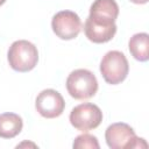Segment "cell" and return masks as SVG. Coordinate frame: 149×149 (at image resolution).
Wrapping results in <instances>:
<instances>
[{"label":"cell","mask_w":149,"mask_h":149,"mask_svg":"<svg viewBox=\"0 0 149 149\" xmlns=\"http://www.w3.org/2000/svg\"><path fill=\"white\" fill-rule=\"evenodd\" d=\"M5 1H6V0H0V6H1V5H3V3H5Z\"/></svg>","instance_id":"5bb4252c"},{"label":"cell","mask_w":149,"mask_h":149,"mask_svg":"<svg viewBox=\"0 0 149 149\" xmlns=\"http://www.w3.org/2000/svg\"><path fill=\"white\" fill-rule=\"evenodd\" d=\"M7 57L13 70L19 72H28L36 66L38 62V51L31 42L19 40L12 43L8 49Z\"/></svg>","instance_id":"6da1fadb"},{"label":"cell","mask_w":149,"mask_h":149,"mask_svg":"<svg viewBox=\"0 0 149 149\" xmlns=\"http://www.w3.org/2000/svg\"><path fill=\"white\" fill-rule=\"evenodd\" d=\"M23 122L21 116L15 113L0 114V137L13 139L22 130Z\"/></svg>","instance_id":"30bf717a"},{"label":"cell","mask_w":149,"mask_h":149,"mask_svg":"<svg viewBox=\"0 0 149 149\" xmlns=\"http://www.w3.org/2000/svg\"><path fill=\"white\" fill-rule=\"evenodd\" d=\"M84 31L86 37L94 43H105L113 38L116 33V24H100L93 22L91 19H86L84 24Z\"/></svg>","instance_id":"9c48e42d"},{"label":"cell","mask_w":149,"mask_h":149,"mask_svg":"<svg viewBox=\"0 0 149 149\" xmlns=\"http://www.w3.org/2000/svg\"><path fill=\"white\" fill-rule=\"evenodd\" d=\"M119 15V6L115 0H94L90 8L88 19L100 24H112Z\"/></svg>","instance_id":"ba28073f"},{"label":"cell","mask_w":149,"mask_h":149,"mask_svg":"<svg viewBox=\"0 0 149 149\" xmlns=\"http://www.w3.org/2000/svg\"><path fill=\"white\" fill-rule=\"evenodd\" d=\"M132 56L140 61L146 62L149 59V35L147 33H139L130 37L128 43Z\"/></svg>","instance_id":"8fae6325"},{"label":"cell","mask_w":149,"mask_h":149,"mask_svg":"<svg viewBox=\"0 0 149 149\" xmlns=\"http://www.w3.org/2000/svg\"><path fill=\"white\" fill-rule=\"evenodd\" d=\"M130 1L134 2V3H137V5H143V3L148 2V0H130Z\"/></svg>","instance_id":"4fadbf2b"},{"label":"cell","mask_w":149,"mask_h":149,"mask_svg":"<svg viewBox=\"0 0 149 149\" xmlns=\"http://www.w3.org/2000/svg\"><path fill=\"white\" fill-rule=\"evenodd\" d=\"M129 65L126 56L118 50L108 51L101 59L100 72L105 81L112 85L120 84L128 74Z\"/></svg>","instance_id":"277c9868"},{"label":"cell","mask_w":149,"mask_h":149,"mask_svg":"<svg viewBox=\"0 0 149 149\" xmlns=\"http://www.w3.org/2000/svg\"><path fill=\"white\" fill-rule=\"evenodd\" d=\"M36 111L47 119H54L59 116L65 107V101L59 92L47 88L43 90L36 98Z\"/></svg>","instance_id":"52a82bcc"},{"label":"cell","mask_w":149,"mask_h":149,"mask_svg":"<svg viewBox=\"0 0 149 149\" xmlns=\"http://www.w3.org/2000/svg\"><path fill=\"white\" fill-rule=\"evenodd\" d=\"M102 121L101 109L91 102H85L76 106L70 113L71 125L80 132H87L97 128Z\"/></svg>","instance_id":"5b68a950"},{"label":"cell","mask_w":149,"mask_h":149,"mask_svg":"<svg viewBox=\"0 0 149 149\" xmlns=\"http://www.w3.org/2000/svg\"><path fill=\"white\" fill-rule=\"evenodd\" d=\"M54 33L62 40H72L81 30L80 17L72 10H61L56 13L51 21Z\"/></svg>","instance_id":"8992f818"},{"label":"cell","mask_w":149,"mask_h":149,"mask_svg":"<svg viewBox=\"0 0 149 149\" xmlns=\"http://www.w3.org/2000/svg\"><path fill=\"white\" fill-rule=\"evenodd\" d=\"M105 139L107 146L112 149L123 148H147L148 144L143 139L136 137L133 128L123 122H116L106 129Z\"/></svg>","instance_id":"3957f363"},{"label":"cell","mask_w":149,"mask_h":149,"mask_svg":"<svg viewBox=\"0 0 149 149\" xmlns=\"http://www.w3.org/2000/svg\"><path fill=\"white\" fill-rule=\"evenodd\" d=\"M73 148L74 149H85V148H88V149H99L100 146H99V142L97 140L95 136L93 135H90V134H81L79 136H77L73 141Z\"/></svg>","instance_id":"7c38bea8"},{"label":"cell","mask_w":149,"mask_h":149,"mask_svg":"<svg viewBox=\"0 0 149 149\" xmlns=\"http://www.w3.org/2000/svg\"><path fill=\"white\" fill-rule=\"evenodd\" d=\"M66 90L69 94L77 100L90 99L98 91V80L91 71L77 69L69 74L66 79Z\"/></svg>","instance_id":"7a4b0ae2"}]
</instances>
